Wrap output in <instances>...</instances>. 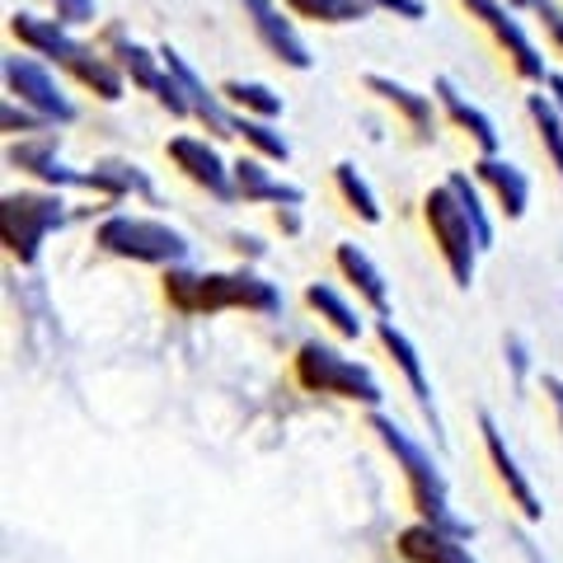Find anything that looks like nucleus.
I'll use <instances>...</instances> for the list:
<instances>
[{
	"instance_id": "nucleus-1",
	"label": "nucleus",
	"mask_w": 563,
	"mask_h": 563,
	"mask_svg": "<svg viewBox=\"0 0 563 563\" xmlns=\"http://www.w3.org/2000/svg\"><path fill=\"white\" fill-rule=\"evenodd\" d=\"M165 296L174 310L184 314H217V310H258V314H277L282 310V291L273 282H263L258 273L240 268V273H188V268H169L165 273Z\"/></svg>"
},
{
	"instance_id": "nucleus-2",
	"label": "nucleus",
	"mask_w": 563,
	"mask_h": 563,
	"mask_svg": "<svg viewBox=\"0 0 563 563\" xmlns=\"http://www.w3.org/2000/svg\"><path fill=\"white\" fill-rule=\"evenodd\" d=\"M372 432L385 442V451L395 455V465L404 470V479H409V493H413V507H418V517L422 521H432V526H442V531L451 536H474V526L461 521L451 512V493H446V474L437 470V461L428 451H422L409 432L399 428V422L390 413H372Z\"/></svg>"
},
{
	"instance_id": "nucleus-3",
	"label": "nucleus",
	"mask_w": 563,
	"mask_h": 563,
	"mask_svg": "<svg viewBox=\"0 0 563 563\" xmlns=\"http://www.w3.org/2000/svg\"><path fill=\"white\" fill-rule=\"evenodd\" d=\"M296 380L306 385L310 395H333V399H352V404H366V409H380V380L372 376V366L343 357L339 347H329L320 339L301 343L296 352Z\"/></svg>"
},
{
	"instance_id": "nucleus-4",
	"label": "nucleus",
	"mask_w": 563,
	"mask_h": 563,
	"mask_svg": "<svg viewBox=\"0 0 563 563\" xmlns=\"http://www.w3.org/2000/svg\"><path fill=\"white\" fill-rule=\"evenodd\" d=\"M422 217H428V231L437 240V250H442L446 268L455 277V287H470L474 282V258H479V231H474V217L465 198L455 192V184H437L428 198H422Z\"/></svg>"
},
{
	"instance_id": "nucleus-5",
	"label": "nucleus",
	"mask_w": 563,
	"mask_h": 563,
	"mask_svg": "<svg viewBox=\"0 0 563 563\" xmlns=\"http://www.w3.org/2000/svg\"><path fill=\"white\" fill-rule=\"evenodd\" d=\"M95 244L109 250L118 258H132V263H155V268H179L188 258L192 244L174 231V225L155 221V217H128V211H113V217L99 221Z\"/></svg>"
},
{
	"instance_id": "nucleus-6",
	"label": "nucleus",
	"mask_w": 563,
	"mask_h": 563,
	"mask_svg": "<svg viewBox=\"0 0 563 563\" xmlns=\"http://www.w3.org/2000/svg\"><path fill=\"white\" fill-rule=\"evenodd\" d=\"M66 221V202L57 192H5L0 198V240H5L10 258L33 268L43 254V240Z\"/></svg>"
},
{
	"instance_id": "nucleus-7",
	"label": "nucleus",
	"mask_w": 563,
	"mask_h": 563,
	"mask_svg": "<svg viewBox=\"0 0 563 563\" xmlns=\"http://www.w3.org/2000/svg\"><path fill=\"white\" fill-rule=\"evenodd\" d=\"M5 90H10V99H20V103H29L33 113H43V118H52V122H76V103H70L66 95H62V85H57V76L38 62V57H5Z\"/></svg>"
},
{
	"instance_id": "nucleus-8",
	"label": "nucleus",
	"mask_w": 563,
	"mask_h": 563,
	"mask_svg": "<svg viewBox=\"0 0 563 563\" xmlns=\"http://www.w3.org/2000/svg\"><path fill=\"white\" fill-rule=\"evenodd\" d=\"M109 43H113V57H118V66L132 76V85H141V90H146V95H155V99H161L174 118H188V113H192V103H188V95H184V85L174 80V70L165 66V57H151V52L141 47V43L122 38L118 29L109 33Z\"/></svg>"
},
{
	"instance_id": "nucleus-9",
	"label": "nucleus",
	"mask_w": 563,
	"mask_h": 563,
	"mask_svg": "<svg viewBox=\"0 0 563 563\" xmlns=\"http://www.w3.org/2000/svg\"><path fill=\"white\" fill-rule=\"evenodd\" d=\"M465 10L493 33V38H498V47L507 52V57H512L517 76H526V80H544L540 52H536L531 38H526V29L517 24V14H512V5H507V0H465Z\"/></svg>"
},
{
	"instance_id": "nucleus-10",
	"label": "nucleus",
	"mask_w": 563,
	"mask_h": 563,
	"mask_svg": "<svg viewBox=\"0 0 563 563\" xmlns=\"http://www.w3.org/2000/svg\"><path fill=\"white\" fill-rule=\"evenodd\" d=\"M165 151H169V161L179 165L192 184L211 192V198H221V202L240 198V192H235V174H231V165L221 161V151L211 146V141H202V136H174Z\"/></svg>"
},
{
	"instance_id": "nucleus-11",
	"label": "nucleus",
	"mask_w": 563,
	"mask_h": 563,
	"mask_svg": "<svg viewBox=\"0 0 563 563\" xmlns=\"http://www.w3.org/2000/svg\"><path fill=\"white\" fill-rule=\"evenodd\" d=\"M244 14H250V24H254V33H258V43L268 47L282 66H291V70H310V66H314L306 38L296 33L291 20H282V10L273 5V0H244Z\"/></svg>"
},
{
	"instance_id": "nucleus-12",
	"label": "nucleus",
	"mask_w": 563,
	"mask_h": 563,
	"mask_svg": "<svg viewBox=\"0 0 563 563\" xmlns=\"http://www.w3.org/2000/svg\"><path fill=\"white\" fill-rule=\"evenodd\" d=\"M479 432H484V446H488V461H493V470H498V479L507 484V493H512V503L521 507V517L526 521H540L544 517V507H540V498H536V488H531V479L521 474V465H517V455L507 451V437L498 432V422H493L488 413H479Z\"/></svg>"
},
{
	"instance_id": "nucleus-13",
	"label": "nucleus",
	"mask_w": 563,
	"mask_h": 563,
	"mask_svg": "<svg viewBox=\"0 0 563 563\" xmlns=\"http://www.w3.org/2000/svg\"><path fill=\"white\" fill-rule=\"evenodd\" d=\"M399 554L409 563H479L470 554L465 536H451L432 521H413L399 531Z\"/></svg>"
},
{
	"instance_id": "nucleus-14",
	"label": "nucleus",
	"mask_w": 563,
	"mask_h": 563,
	"mask_svg": "<svg viewBox=\"0 0 563 563\" xmlns=\"http://www.w3.org/2000/svg\"><path fill=\"white\" fill-rule=\"evenodd\" d=\"M161 57H165V66L174 70V80H179L184 85V95H188V103H192V113H198L202 122H207V128L211 132H221V136H235V113H225V95H211L207 90V85H202V76H198V70H192L184 57H179V52H174V47H165L161 52Z\"/></svg>"
},
{
	"instance_id": "nucleus-15",
	"label": "nucleus",
	"mask_w": 563,
	"mask_h": 563,
	"mask_svg": "<svg viewBox=\"0 0 563 563\" xmlns=\"http://www.w3.org/2000/svg\"><path fill=\"white\" fill-rule=\"evenodd\" d=\"M333 258H339V268H343V277L357 287V296L366 306H372L380 320H390V287H385V273L372 263V254L366 250H357L352 240H343L339 250H333Z\"/></svg>"
},
{
	"instance_id": "nucleus-16",
	"label": "nucleus",
	"mask_w": 563,
	"mask_h": 563,
	"mask_svg": "<svg viewBox=\"0 0 563 563\" xmlns=\"http://www.w3.org/2000/svg\"><path fill=\"white\" fill-rule=\"evenodd\" d=\"M474 174H479V184L493 188V198H498V207H503L507 221L526 217V202H531V184H526V174H521L512 161H503V155H479Z\"/></svg>"
},
{
	"instance_id": "nucleus-17",
	"label": "nucleus",
	"mask_w": 563,
	"mask_h": 563,
	"mask_svg": "<svg viewBox=\"0 0 563 563\" xmlns=\"http://www.w3.org/2000/svg\"><path fill=\"white\" fill-rule=\"evenodd\" d=\"M66 70L85 85V90H95L103 103H118L122 99V85H128V70L118 66V57H103V52L85 47V43L66 57Z\"/></svg>"
},
{
	"instance_id": "nucleus-18",
	"label": "nucleus",
	"mask_w": 563,
	"mask_h": 563,
	"mask_svg": "<svg viewBox=\"0 0 563 563\" xmlns=\"http://www.w3.org/2000/svg\"><path fill=\"white\" fill-rule=\"evenodd\" d=\"M235 174V192L244 202H277V207H301L306 202V188L296 184H277L268 169H263V161H254V155H240V161L231 165Z\"/></svg>"
},
{
	"instance_id": "nucleus-19",
	"label": "nucleus",
	"mask_w": 563,
	"mask_h": 563,
	"mask_svg": "<svg viewBox=\"0 0 563 563\" xmlns=\"http://www.w3.org/2000/svg\"><path fill=\"white\" fill-rule=\"evenodd\" d=\"M376 333H380L385 352L395 357V366L404 372V380H409V390H413V399H418V409L437 422V409H432V385H428V376H422V357H418V347L409 343V333L395 329V320H380V329H376ZM437 432H442V422H437Z\"/></svg>"
},
{
	"instance_id": "nucleus-20",
	"label": "nucleus",
	"mask_w": 563,
	"mask_h": 563,
	"mask_svg": "<svg viewBox=\"0 0 563 563\" xmlns=\"http://www.w3.org/2000/svg\"><path fill=\"white\" fill-rule=\"evenodd\" d=\"M10 33L33 52V57H52L57 66H66V57L80 47L66 33L62 20H38V14H10Z\"/></svg>"
},
{
	"instance_id": "nucleus-21",
	"label": "nucleus",
	"mask_w": 563,
	"mask_h": 563,
	"mask_svg": "<svg viewBox=\"0 0 563 563\" xmlns=\"http://www.w3.org/2000/svg\"><path fill=\"white\" fill-rule=\"evenodd\" d=\"M10 165L29 169L33 179H43V184H52V188H70V184L85 188V174L66 169V165L57 161V141H52V136H33V141H20V146H10Z\"/></svg>"
},
{
	"instance_id": "nucleus-22",
	"label": "nucleus",
	"mask_w": 563,
	"mask_h": 563,
	"mask_svg": "<svg viewBox=\"0 0 563 563\" xmlns=\"http://www.w3.org/2000/svg\"><path fill=\"white\" fill-rule=\"evenodd\" d=\"M85 188L103 192V198H155V188L146 179L141 165H128V161H99L90 174H85Z\"/></svg>"
},
{
	"instance_id": "nucleus-23",
	"label": "nucleus",
	"mask_w": 563,
	"mask_h": 563,
	"mask_svg": "<svg viewBox=\"0 0 563 563\" xmlns=\"http://www.w3.org/2000/svg\"><path fill=\"white\" fill-rule=\"evenodd\" d=\"M437 99H442V109L451 113L455 128H465L474 141H479V151H484V155H498V128H493V118H488V113H479L474 103H465V95L455 90V85H451L446 76L437 80Z\"/></svg>"
},
{
	"instance_id": "nucleus-24",
	"label": "nucleus",
	"mask_w": 563,
	"mask_h": 563,
	"mask_svg": "<svg viewBox=\"0 0 563 563\" xmlns=\"http://www.w3.org/2000/svg\"><path fill=\"white\" fill-rule=\"evenodd\" d=\"M366 90L380 95L385 103H395V109L409 118L418 132H432V99H428V95H413L409 85H399V80H390V76H366Z\"/></svg>"
},
{
	"instance_id": "nucleus-25",
	"label": "nucleus",
	"mask_w": 563,
	"mask_h": 563,
	"mask_svg": "<svg viewBox=\"0 0 563 563\" xmlns=\"http://www.w3.org/2000/svg\"><path fill=\"white\" fill-rule=\"evenodd\" d=\"M306 301H310V310H320V320H329L333 329L343 333V339H362V329H366L362 314L352 310L333 287H324V282H310V287H306Z\"/></svg>"
},
{
	"instance_id": "nucleus-26",
	"label": "nucleus",
	"mask_w": 563,
	"mask_h": 563,
	"mask_svg": "<svg viewBox=\"0 0 563 563\" xmlns=\"http://www.w3.org/2000/svg\"><path fill=\"white\" fill-rule=\"evenodd\" d=\"M221 95H225V103H235V109H244L250 118H268L273 122L282 113V95H273L268 85H258V80H225Z\"/></svg>"
},
{
	"instance_id": "nucleus-27",
	"label": "nucleus",
	"mask_w": 563,
	"mask_h": 563,
	"mask_svg": "<svg viewBox=\"0 0 563 563\" xmlns=\"http://www.w3.org/2000/svg\"><path fill=\"white\" fill-rule=\"evenodd\" d=\"M291 14H301V20H320V24H357L372 14L366 0H287Z\"/></svg>"
},
{
	"instance_id": "nucleus-28",
	"label": "nucleus",
	"mask_w": 563,
	"mask_h": 563,
	"mask_svg": "<svg viewBox=\"0 0 563 563\" xmlns=\"http://www.w3.org/2000/svg\"><path fill=\"white\" fill-rule=\"evenodd\" d=\"M333 179H339V192H343V202L352 207V211H357V217L366 221V225H380V202H376V192H372V184H366L362 179V174H357V165H339V169H333Z\"/></svg>"
},
{
	"instance_id": "nucleus-29",
	"label": "nucleus",
	"mask_w": 563,
	"mask_h": 563,
	"mask_svg": "<svg viewBox=\"0 0 563 563\" xmlns=\"http://www.w3.org/2000/svg\"><path fill=\"white\" fill-rule=\"evenodd\" d=\"M526 109H531V122H536V132L544 141V151H550L554 169L563 174V113H559V103H550L544 95H531L526 99Z\"/></svg>"
},
{
	"instance_id": "nucleus-30",
	"label": "nucleus",
	"mask_w": 563,
	"mask_h": 563,
	"mask_svg": "<svg viewBox=\"0 0 563 563\" xmlns=\"http://www.w3.org/2000/svg\"><path fill=\"white\" fill-rule=\"evenodd\" d=\"M235 136H244L250 146L263 155V161H287L291 146H287V136L273 132V122L268 118H250V113H235Z\"/></svg>"
},
{
	"instance_id": "nucleus-31",
	"label": "nucleus",
	"mask_w": 563,
	"mask_h": 563,
	"mask_svg": "<svg viewBox=\"0 0 563 563\" xmlns=\"http://www.w3.org/2000/svg\"><path fill=\"white\" fill-rule=\"evenodd\" d=\"M451 184H455V192H461V198H465L470 217H474V231H479V250H493V221H488V211H484L479 188H474V184H470V174H461V169L451 174Z\"/></svg>"
},
{
	"instance_id": "nucleus-32",
	"label": "nucleus",
	"mask_w": 563,
	"mask_h": 563,
	"mask_svg": "<svg viewBox=\"0 0 563 563\" xmlns=\"http://www.w3.org/2000/svg\"><path fill=\"white\" fill-rule=\"evenodd\" d=\"M0 122H5V132H43L52 118H43V113H33L29 103L20 109L14 99H5V109H0Z\"/></svg>"
},
{
	"instance_id": "nucleus-33",
	"label": "nucleus",
	"mask_w": 563,
	"mask_h": 563,
	"mask_svg": "<svg viewBox=\"0 0 563 563\" xmlns=\"http://www.w3.org/2000/svg\"><path fill=\"white\" fill-rule=\"evenodd\" d=\"M57 5V20L66 29H80V24H95V0H52Z\"/></svg>"
},
{
	"instance_id": "nucleus-34",
	"label": "nucleus",
	"mask_w": 563,
	"mask_h": 563,
	"mask_svg": "<svg viewBox=\"0 0 563 563\" xmlns=\"http://www.w3.org/2000/svg\"><path fill=\"white\" fill-rule=\"evenodd\" d=\"M372 10H390V14H404V20H422L428 14V5L422 0H366Z\"/></svg>"
},
{
	"instance_id": "nucleus-35",
	"label": "nucleus",
	"mask_w": 563,
	"mask_h": 563,
	"mask_svg": "<svg viewBox=\"0 0 563 563\" xmlns=\"http://www.w3.org/2000/svg\"><path fill=\"white\" fill-rule=\"evenodd\" d=\"M536 10H540V20H544V29H550V38L563 47V14L554 10V0H536Z\"/></svg>"
},
{
	"instance_id": "nucleus-36",
	"label": "nucleus",
	"mask_w": 563,
	"mask_h": 563,
	"mask_svg": "<svg viewBox=\"0 0 563 563\" xmlns=\"http://www.w3.org/2000/svg\"><path fill=\"white\" fill-rule=\"evenodd\" d=\"M540 385H544V395L554 399V409H559V428H563V380H559V376H544Z\"/></svg>"
},
{
	"instance_id": "nucleus-37",
	"label": "nucleus",
	"mask_w": 563,
	"mask_h": 563,
	"mask_svg": "<svg viewBox=\"0 0 563 563\" xmlns=\"http://www.w3.org/2000/svg\"><path fill=\"white\" fill-rule=\"evenodd\" d=\"M277 221H282V231H291V235L301 231V217H296V207H282V211H277Z\"/></svg>"
},
{
	"instance_id": "nucleus-38",
	"label": "nucleus",
	"mask_w": 563,
	"mask_h": 563,
	"mask_svg": "<svg viewBox=\"0 0 563 563\" xmlns=\"http://www.w3.org/2000/svg\"><path fill=\"white\" fill-rule=\"evenodd\" d=\"M544 85H550V90H554L550 99L559 103V113H563V76H544Z\"/></svg>"
},
{
	"instance_id": "nucleus-39",
	"label": "nucleus",
	"mask_w": 563,
	"mask_h": 563,
	"mask_svg": "<svg viewBox=\"0 0 563 563\" xmlns=\"http://www.w3.org/2000/svg\"><path fill=\"white\" fill-rule=\"evenodd\" d=\"M507 5H512V10H526V5H536V0H507Z\"/></svg>"
}]
</instances>
